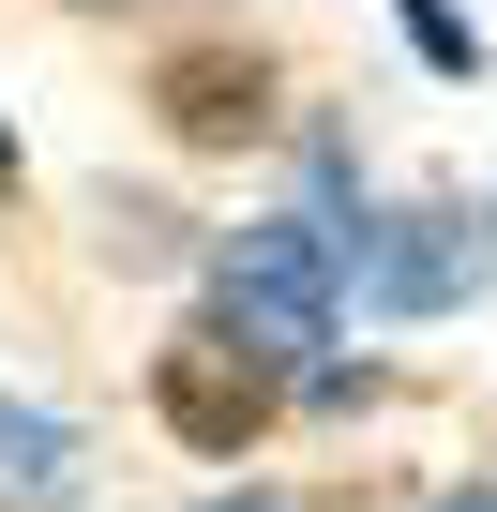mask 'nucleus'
<instances>
[{"instance_id": "obj_1", "label": "nucleus", "mask_w": 497, "mask_h": 512, "mask_svg": "<svg viewBox=\"0 0 497 512\" xmlns=\"http://www.w3.org/2000/svg\"><path fill=\"white\" fill-rule=\"evenodd\" d=\"M347 256H362V226H347V211H272V226H241V241L211 256V317L257 347L272 377H317L332 302H347Z\"/></svg>"}, {"instance_id": "obj_2", "label": "nucleus", "mask_w": 497, "mask_h": 512, "mask_svg": "<svg viewBox=\"0 0 497 512\" xmlns=\"http://www.w3.org/2000/svg\"><path fill=\"white\" fill-rule=\"evenodd\" d=\"M362 302L377 317H452L482 272H497V211H467V196H422V211H392V226H362Z\"/></svg>"}, {"instance_id": "obj_3", "label": "nucleus", "mask_w": 497, "mask_h": 512, "mask_svg": "<svg viewBox=\"0 0 497 512\" xmlns=\"http://www.w3.org/2000/svg\"><path fill=\"white\" fill-rule=\"evenodd\" d=\"M151 407H166V437H181V452H257V422L287 407V377L241 347L226 317H196V332H166V347H151Z\"/></svg>"}, {"instance_id": "obj_4", "label": "nucleus", "mask_w": 497, "mask_h": 512, "mask_svg": "<svg viewBox=\"0 0 497 512\" xmlns=\"http://www.w3.org/2000/svg\"><path fill=\"white\" fill-rule=\"evenodd\" d=\"M76 482H91L76 422L31 407V392H0V512H76Z\"/></svg>"}, {"instance_id": "obj_5", "label": "nucleus", "mask_w": 497, "mask_h": 512, "mask_svg": "<svg viewBox=\"0 0 497 512\" xmlns=\"http://www.w3.org/2000/svg\"><path fill=\"white\" fill-rule=\"evenodd\" d=\"M166 121H181L196 151H226V136H257V121H272V76H257V61H226V46H196V61H166Z\"/></svg>"}, {"instance_id": "obj_6", "label": "nucleus", "mask_w": 497, "mask_h": 512, "mask_svg": "<svg viewBox=\"0 0 497 512\" xmlns=\"http://www.w3.org/2000/svg\"><path fill=\"white\" fill-rule=\"evenodd\" d=\"M407 46H422L437 76H467V61H482V46H467V16H452V0H407Z\"/></svg>"}, {"instance_id": "obj_7", "label": "nucleus", "mask_w": 497, "mask_h": 512, "mask_svg": "<svg viewBox=\"0 0 497 512\" xmlns=\"http://www.w3.org/2000/svg\"><path fill=\"white\" fill-rule=\"evenodd\" d=\"M0 181H16V136H0Z\"/></svg>"}, {"instance_id": "obj_8", "label": "nucleus", "mask_w": 497, "mask_h": 512, "mask_svg": "<svg viewBox=\"0 0 497 512\" xmlns=\"http://www.w3.org/2000/svg\"><path fill=\"white\" fill-rule=\"evenodd\" d=\"M452 512H497V497H452Z\"/></svg>"}, {"instance_id": "obj_9", "label": "nucleus", "mask_w": 497, "mask_h": 512, "mask_svg": "<svg viewBox=\"0 0 497 512\" xmlns=\"http://www.w3.org/2000/svg\"><path fill=\"white\" fill-rule=\"evenodd\" d=\"M226 512H241V497H226ZM257 512H272V497H257Z\"/></svg>"}]
</instances>
